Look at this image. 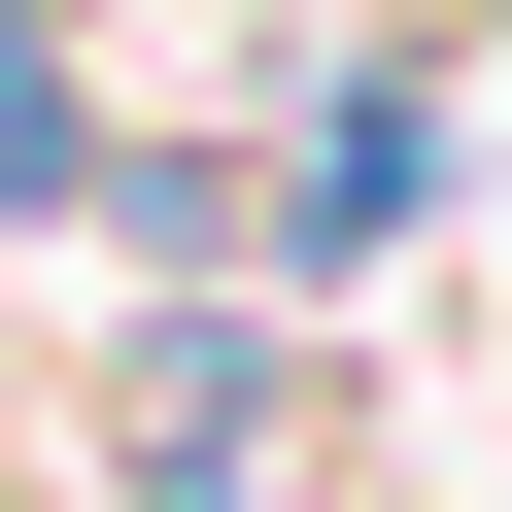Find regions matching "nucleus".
Masks as SVG:
<instances>
[{"label": "nucleus", "instance_id": "nucleus-1", "mask_svg": "<svg viewBox=\"0 0 512 512\" xmlns=\"http://www.w3.org/2000/svg\"><path fill=\"white\" fill-rule=\"evenodd\" d=\"M410 205H444V103H410V69H342V103H308V171H274V274H376Z\"/></svg>", "mask_w": 512, "mask_h": 512}]
</instances>
